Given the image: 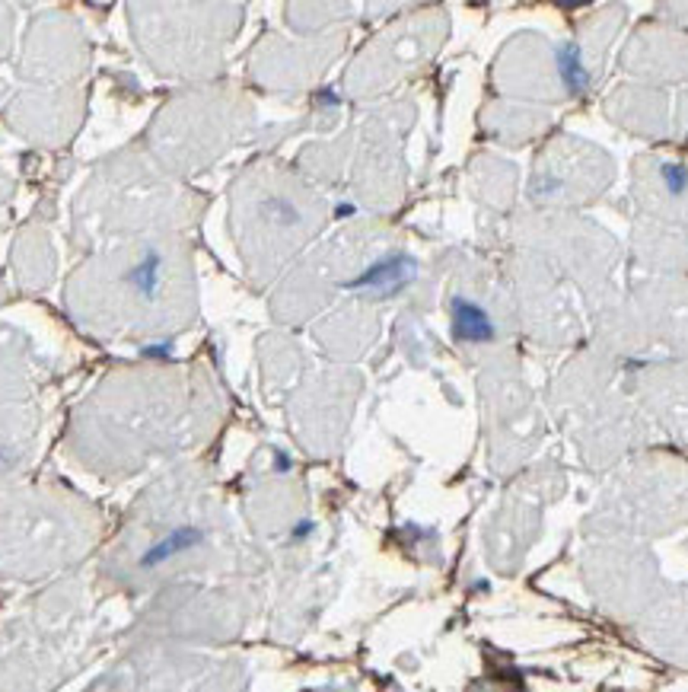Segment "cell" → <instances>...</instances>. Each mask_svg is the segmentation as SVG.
<instances>
[{
	"mask_svg": "<svg viewBox=\"0 0 688 692\" xmlns=\"http://www.w3.org/2000/svg\"><path fill=\"white\" fill-rule=\"evenodd\" d=\"M452 323H456V335L462 342H488L491 335H494V326H491L488 313L468 300H456V307H452Z\"/></svg>",
	"mask_w": 688,
	"mask_h": 692,
	"instance_id": "1",
	"label": "cell"
},
{
	"mask_svg": "<svg viewBox=\"0 0 688 692\" xmlns=\"http://www.w3.org/2000/svg\"><path fill=\"white\" fill-rule=\"evenodd\" d=\"M663 179H666V185H669V191H685V185H688V173L682 167H666L663 169Z\"/></svg>",
	"mask_w": 688,
	"mask_h": 692,
	"instance_id": "2",
	"label": "cell"
}]
</instances>
